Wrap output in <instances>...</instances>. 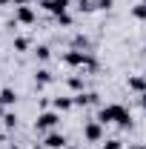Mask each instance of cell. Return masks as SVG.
Listing matches in <instances>:
<instances>
[{
    "label": "cell",
    "mask_w": 146,
    "mask_h": 149,
    "mask_svg": "<svg viewBox=\"0 0 146 149\" xmlns=\"http://www.w3.org/2000/svg\"><path fill=\"white\" fill-rule=\"evenodd\" d=\"M40 6L46 9V12H52V15H66V9H69V0H40Z\"/></svg>",
    "instance_id": "obj_5"
},
{
    "label": "cell",
    "mask_w": 146,
    "mask_h": 149,
    "mask_svg": "<svg viewBox=\"0 0 146 149\" xmlns=\"http://www.w3.org/2000/svg\"><path fill=\"white\" fill-rule=\"evenodd\" d=\"M57 23H63V26H69V23H72V17H69V15H57Z\"/></svg>",
    "instance_id": "obj_22"
},
{
    "label": "cell",
    "mask_w": 146,
    "mask_h": 149,
    "mask_svg": "<svg viewBox=\"0 0 146 149\" xmlns=\"http://www.w3.org/2000/svg\"><path fill=\"white\" fill-rule=\"evenodd\" d=\"M86 43H89V40H86L83 35H77V37H74V46H83V49H86Z\"/></svg>",
    "instance_id": "obj_21"
},
{
    "label": "cell",
    "mask_w": 146,
    "mask_h": 149,
    "mask_svg": "<svg viewBox=\"0 0 146 149\" xmlns=\"http://www.w3.org/2000/svg\"><path fill=\"white\" fill-rule=\"evenodd\" d=\"M3 123H6V129H15V126H17V118L9 112V115H3Z\"/></svg>",
    "instance_id": "obj_15"
},
{
    "label": "cell",
    "mask_w": 146,
    "mask_h": 149,
    "mask_svg": "<svg viewBox=\"0 0 146 149\" xmlns=\"http://www.w3.org/2000/svg\"><path fill=\"white\" fill-rule=\"evenodd\" d=\"M37 57H40V60H49V55H52V52H49V46H37V52H35Z\"/></svg>",
    "instance_id": "obj_17"
},
{
    "label": "cell",
    "mask_w": 146,
    "mask_h": 149,
    "mask_svg": "<svg viewBox=\"0 0 146 149\" xmlns=\"http://www.w3.org/2000/svg\"><path fill=\"white\" fill-rule=\"evenodd\" d=\"M132 149H146V146H132Z\"/></svg>",
    "instance_id": "obj_25"
},
{
    "label": "cell",
    "mask_w": 146,
    "mask_h": 149,
    "mask_svg": "<svg viewBox=\"0 0 146 149\" xmlns=\"http://www.w3.org/2000/svg\"><path fill=\"white\" fill-rule=\"evenodd\" d=\"M3 3H9V0H0V6H3Z\"/></svg>",
    "instance_id": "obj_26"
},
{
    "label": "cell",
    "mask_w": 146,
    "mask_h": 149,
    "mask_svg": "<svg viewBox=\"0 0 146 149\" xmlns=\"http://www.w3.org/2000/svg\"><path fill=\"white\" fill-rule=\"evenodd\" d=\"M72 106H74L72 97H55V109L57 112H66V109H72Z\"/></svg>",
    "instance_id": "obj_10"
},
{
    "label": "cell",
    "mask_w": 146,
    "mask_h": 149,
    "mask_svg": "<svg viewBox=\"0 0 146 149\" xmlns=\"http://www.w3.org/2000/svg\"><path fill=\"white\" fill-rule=\"evenodd\" d=\"M69 66H89V69H95V57L89 55V52H66V57H63Z\"/></svg>",
    "instance_id": "obj_3"
},
{
    "label": "cell",
    "mask_w": 146,
    "mask_h": 149,
    "mask_svg": "<svg viewBox=\"0 0 146 149\" xmlns=\"http://www.w3.org/2000/svg\"><path fill=\"white\" fill-rule=\"evenodd\" d=\"M17 20L20 23H35V12H32L29 6H20L17 9Z\"/></svg>",
    "instance_id": "obj_8"
},
{
    "label": "cell",
    "mask_w": 146,
    "mask_h": 149,
    "mask_svg": "<svg viewBox=\"0 0 146 149\" xmlns=\"http://www.w3.org/2000/svg\"><path fill=\"white\" fill-rule=\"evenodd\" d=\"M43 143H46V146H49V149H63V146H66V138H63L60 132H49Z\"/></svg>",
    "instance_id": "obj_6"
},
{
    "label": "cell",
    "mask_w": 146,
    "mask_h": 149,
    "mask_svg": "<svg viewBox=\"0 0 146 149\" xmlns=\"http://www.w3.org/2000/svg\"><path fill=\"white\" fill-rule=\"evenodd\" d=\"M132 17H138V20H146V6H143V3L132 9Z\"/></svg>",
    "instance_id": "obj_14"
},
{
    "label": "cell",
    "mask_w": 146,
    "mask_h": 149,
    "mask_svg": "<svg viewBox=\"0 0 146 149\" xmlns=\"http://www.w3.org/2000/svg\"><path fill=\"white\" fill-rule=\"evenodd\" d=\"M57 120H60V115L57 112H40L37 115V120H35V129L37 132H52L57 126Z\"/></svg>",
    "instance_id": "obj_2"
},
{
    "label": "cell",
    "mask_w": 146,
    "mask_h": 149,
    "mask_svg": "<svg viewBox=\"0 0 146 149\" xmlns=\"http://www.w3.org/2000/svg\"><path fill=\"white\" fill-rule=\"evenodd\" d=\"M15 49H17V52H26V49H29V40H26V37H17V40H15Z\"/></svg>",
    "instance_id": "obj_16"
},
{
    "label": "cell",
    "mask_w": 146,
    "mask_h": 149,
    "mask_svg": "<svg viewBox=\"0 0 146 149\" xmlns=\"http://www.w3.org/2000/svg\"><path fill=\"white\" fill-rule=\"evenodd\" d=\"M97 120H100V123H117V126H129V123H132V115H129L126 106H120V103H112V106H103V109H100Z\"/></svg>",
    "instance_id": "obj_1"
},
{
    "label": "cell",
    "mask_w": 146,
    "mask_h": 149,
    "mask_svg": "<svg viewBox=\"0 0 146 149\" xmlns=\"http://www.w3.org/2000/svg\"><path fill=\"white\" fill-rule=\"evenodd\" d=\"M129 89H135V92H146V74H132L129 77Z\"/></svg>",
    "instance_id": "obj_7"
},
{
    "label": "cell",
    "mask_w": 146,
    "mask_h": 149,
    "mask_svg": "<svg viewBox=\"0 0 146 149\" xmlns=\"http://www.w3.org/2000/svg\"><path fill=\"white\" fill-rule=\"evenodd\" d=\"M35 80L43 86V83H49V80H52V72H49V69H40V72L35 74Z\"/></svg>",
    "instance_id": "obj_13"
},
{
    "label": "cell",
    "mask_w": 146,
    "mask_h": 149,
    "mask_svg": "<svg viewBox=\"0 0 146 149\" xmlns=\"http://www.w3.org/2000/svg\"><path fill=\"white\" fill-rule=\"evenodd\" d=\"M100 126H103L100 120H89V123L83 126V138H86V141H92V143H97V141L103 138V129H100Z\"/></svg>",
    "instance_id": "obj_4"
},
{
    "label": "cell",
    "mask_w": 146,
    "mask_h": 149,
    "mask_svg": "<svg viewBox=\"0 0 146 149\" xmlns=\"http://www.w3.org/2000/svg\"><path fill=\"white\" fill-rule=\"evenodd\" d=\"M95 9H97L95 0H77V12H86V15H89V12H95Z\"/></svg>",
    "instance_id": "obj_11"
},
{
    "label": "cell",
    "mask_w": 146,
    "mask_h": 149,
    "mask_svg": "<svg viewBox=\"0 0 146 149\" xmlns=\"http://www.w3.org/2000/svg\"><path fill=\"white\" fill-rule=\"evenodd\" d=\"M140 103H143V109H146V92H143V95H140Z\"/></svg>",
    "instance_id": "obj_24"
},
{
    "label": "cell",
    "mask_w": 146,
    "mask_h": 149,
    "mask_svg": "<svg viewBox=\"0 0 146 149\" xmlns=\"http://www.w3.org/2000/svg\"><path fill=\"white\" fill-rule=\"evenodd\" d=\"M69 86H72V89H83V80H80V77H69Z\"/></svg>",
    "instance_id": "obj_19"
},
{
    "label": "cell",
    "mask_w": 146,
    "mask_h": 149,
    "mask_svg": "<svg viewBox=\"0 0 146 149\" xmlns=\"http://www.w3.org/2000/svg\"><path fill=\"white\" fill-rule=\"evenodd\" d=\"M15 100H17V95L12 92V89H3L0 92V103H15Z\"/></svg>",
    "instance_id": "obj_12"
},
{
    "label": "cell",
    "mask_w": 146,
    "mask_h": 149,
    "mask_svg": "<svg viewBox=\"0 0 146 149\" xmlns=\"http://www.w3.org/2000/svg\"><path fill=\"white\" fill-rule=\"evenodd\" d=\"M103 149H123V146H120V141H106Z\"/></svg>",
    "instance_id": "obj_20"
},
{
    "label": "cell",
    "mask_w": 146,
    "mask_h": 149,
    "mask_svg": "<svg viewBox=\"0 0 146 149\" xmlns=\"http://www.w3.org/2000/svg\"><path fill=\"white\" fill-rule=\"evenodd\" d=\"M12 3H17V6H26V3H29V0H12Z\"/></svg>",
    "instance_id": "obj_23"
},
{
    "label": "cell",
    "mask_w": 146,
    "mask_h": 149,
    "mask_svg": "<svg viewBox=\"0 0 146 149\" xmlns=\"http://www.w3.org/2000/svg\"><path fill=\"white\" fill-rule=\"evenodd\" d=\"M74 100V106H89V103H95V100H97V95H77V97H72Z\"/></svg>",
    "instance_id": "obj_9"
},
{
    "label": "cell",
    "mask_w": 146,
    "mask_h": 149,
    "mask_svg": "<svg viewBox=\"0 0 146 149\" xmlns=\"http://www.w3.org/2000/svg\"><path fill=\"white\" fill-rule=\"evenodd\" d=\"M143 6H146V0H143Z\"/></svg>",
    "instance_id": "obj_27"
},
{
    "label": "cell",
    "mask_w": 146,
    "mask_h": 149,
    "mask_svg": "<svg viewBox=\"0 0 146 149\" xmlns=\"http://www.w3.org/2000/svg\"><path fill=\"white\" fill-rule=\"evenodd\" d=\"M95 6H97V9H112L115 0H95Z\"/></svg>",
    "instance_id": "obj_18"
}]
</instances>
